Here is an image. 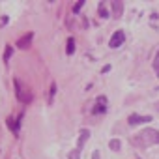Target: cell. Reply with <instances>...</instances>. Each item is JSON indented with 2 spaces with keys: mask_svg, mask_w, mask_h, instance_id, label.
Returning a JSON list of instances; mask_svg holds the SVG:
<instances>
[{
  "mask_svg": "<svg viewBox=\"0 0 159 159\" xmlns=\"http://www.w3.org/2000/svg\"><path fill=\"white\" fill-rule=\"evenodd\" d=\"M92 159H101V155H99V150H96V152L92 153Z\"/></svg>",
  "mask_w": 159,
  "mask_h": 159,
  "instance_id": "cell-18",
  "label": "cell"
},
{
  "mask_svg": "<svg viewBox=\"0 0 159 159\" xmlns=\"http://www.w3.org/2000/svg\"><path fill=\"white\" fill-rule=\"evenodd\" d=\"M120 146H122V144H120V140H118V139H112V140L109 142V148H111L112 152H118V150H120Z\"/></svg>",
  "mask_w": 159,
  "mask_h": 159,
  "instance_id": "cell-11",
  "label": "cell"
},
{
  "mask_svg": "<svg viewBox=\"0 0 159 159\" xmlns=\"http://www.w3.org/2000/svg\"><path fill=\"white\" fill-rule=\"evenodd\" d=\"M98 10H99V17H101V19H107V17H109V11H107V8H105L103 4H99Z\"/></svg>",
  "mask_w": 159,
  "mask_h": 159,
  "instance_id": "cell-12",
  "label": "cell"
},
{
  "mask_svg": "<svg viewBox=\"0 0 159 159\" xmlns=\"http://www.w3.org/2000/svg\"><path fill=\"white\" fill-rule=\"evenodd\" d=\"M124 39H125V34H124L122 30H118V32H114V34H112V38H111V41H109V45H111V49H118V47H122V43H124Z\"/></svg>",
  "mask_w": 159,
  "mask_h": 159,
  "instance_id": "cell-3",
  "label": "cell"
},
{
  "mask_svg": "<svg viewBox=\"0 0 159 159\" xmlns=\"http://www.w3.org/2000/svg\"><path fill=\"white\" fill-rule=\"evenodd\" d=\"M54 92H56V84L52 83V84H51V94H49V103H52V98H54Z\"/></svg>",
  "mask_w": 159,
  "mask_h": 159,
  "instance_id": "cell-17",
  "label": "cell"
},
{
  "mask_svg": "<svg viewBox=\"0 0 159 159\" xmlns=\"http://www.w3.org/2000/svg\"><path fill=\"white\" fill-rule=\"evenodd\" d=\"M105 111H107L105 103H99V101H98L96 107H92V114H101V112H105Z\"/></svg>",
  "mask_w": 159,
  "mask_h": 159,
  "instance_id": "cell-8",
  "label": "cell"
},
{
  "mask_svg": "<svg viewBox=\"0 0 159 159\" xmlns=\"http://www.w3.org/2000/svg\"><path fill=\"white\" fill-rule=\"evenodd\" d=\"M152 122V116H139V114H131L127 118V124L129 125H139V124H148Z\"/></svg>",
  "mask_w": 159,
  "mask_h": 159,
  "instance_id": "cell-4",
  "label": "cell"
},
{
  "mask_svg": "<svg viewBox=\"0 0 159 159\" xmlns=\"http://www.w3.org/2000/svg\"><path fill=\"white\" fill-rule=\"evenodd\" d=\"M19 122H21V120H15V122H13V118L10 116V118H8V127H10L13 133H17V129H19Z\"/></svg>",
  "mask_w": 159,
  "mask_h": 159,
  "instance_id": "cell-9",
  "label": "cell"
},
{
  "mask_svg": "<svg viewBox=\"0 0 159 159\" xmlns=\"http://www.w3.org/2000/svg\"><path fill=\"white\" fill-rule=\"evenodd\" d=\"M15 86H17V90H15V94H17V99H19L21 103L28 105V103L32 101V92H30L28 88L21 86V83H19V81H15Z\"/></svg>",
  "mask_w": 159,
  "mask_h": 159,
  "instance_id": "cell-2",
  "label": "cell"
},
{
  "mask_svg": "<svg viewBox=\"0 0 159 159\" xmlns=\"http://www.w3.org/2000/svg\"><path fill=\"white\" fill-rule=\"evenodd\" d=\"M155 109H157V112H159V101H157V103H155Z\"/></svg>",
  "mask_w": 159,
  "mask_h": 159,
  "instance_id": "cell-19",
  "label": "cell"
},
{
  "mask_svg": "<svg viewBox=\"0 0 159 159\" xmlns=\"http://www.w3.org/2000/svg\"><path fill=\"white\" fill-rule=\"evenodd\" d=\"M112 11H114V17H122V11H124V4L114 0L112 2Z\"/></svg>",
  "mask_w": 159,
  "mask_h": 159,
  "instance_id": "cell-7",
  "label": "cell"
},
{
  "mask_svg": "<svg viewBox=\"0 0 159 159\" xmlns=\"http://www.w3.org/2000/svg\"><path fill=\"white\" fill-rule=\"evenodd\" d=\"M73 51H75V39H73V38H69V39H67L66 52H67V54H73Z\"/></svg>",
  "mask_w": 159,
  "mask_h": 159,
  "instance_id": "cell-10",
  "label": "cell"
},
{
  "mask_svg": "<svg viewBox=\"0 0 159 159\" xmlns=\"http://www.w3.org/2000/svg\"><path fill=\"white\" fill-rule=\"evenodd\" d=\"M84 6V0H79V2L73 6V13H79V11H81V8Z\"/></svg>",
  "mask_w": 159,
  "mask_h": 159,
  "instance_id": "cell-15",
  "label": "cell"
},
{
  "mask_svg": "<svg viewBox=\"0 0 159 159\" xmlns=\"http://www.w3.org/2000/svg\"><path fill=\"white\" fill-rule=\"evenodd\" d=\"M11 52H13V49H11V45H8L6 51H4V62H8V60L11 58Z\"/></svg>",
  "mask_w": 159,
  "mask_h": 159,
  "instance_id": "cell-14",
  "label": "cell"
},
{
  "mask_svg": "<svg viewBox=\"0 0 159 159\" xmlns=\"http://www.w3.org/2000/svg\"><path fill=\"white\" fill-rule=\"evenodd\" d=\"M153 69H155V73H157V77H159V51H157L155 60H153Z\"/></svg>",
  "mask_w": 159,
  "mask_h": 159,
  "instance_id": "cell-16",
  "label": "cell"
},
{
  "mask_svg": "<svg viewBox=\"0 0 159 159\" xmlns=\"http://www.w3.org/2000/svg\"><path fill=\"white\" fill-rule=\"evenodd\" d=\"M137 144H142V146H150V144H159V131L155 129H144L139 139H135Z\"/></svg>",
  "mask_w": 159,
  "mask_h": 159,
  "instance_id": "cell-1",
  "label": "cell"
},
{
  "mask_svg": "<svg viewBox=\"0 0 159 159\" xmlns=\"http://www.w3.org/2000/svg\"><path fill=\"white\" fill-rule=\"evenodd\" d=\"M79 157H81V150H79V148H75V150L69 152V155H67V159H79Z\"/></svg>",
  "mask_w": 159,
  "mask_h": 159,
  "instance_id": "cell-13",
  "label": "cell"
},
{
  "mask_svg": "<svg viewBox=\"0 0 159 159\" xmlns=\"http://www.w3.org/2000/svg\"><path fill=\"white\" fill-rule=\"evenodd\" d=\"M88 137H90V131H88V129H81V137H79V142H77V148H79V150L84 146V142H86Z\"/></svg>",
  "mask_w": 159,
  "mask_h": 159,
  "instance_id": "cell-6",
  "label": "cell"
},
{
  "mask_svg": "<svg viewBox=\"0 0 159 159\" xmlns=\"http://www.w3.org/2000/svg\"><path fill=\"white\" fill-rule=\"evenodd\" d=\"M32 36H34V34H25V36L17 41V47H19V49H26V47L30 45V41H32Z\"/></svg>",
  "mask_w": 159,
  "mask_h": 159,
  "instance_id": "cell-5",
  "label": "cell"
}]
</instances>
